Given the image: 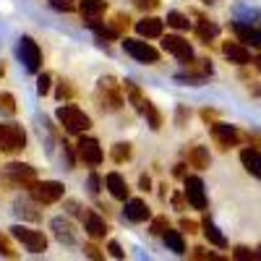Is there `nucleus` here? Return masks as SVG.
I'll list each match as a JSON object with an SVG mask.
<instances>
[{
    "mask_svg": "<svg viewBox=\"0 0 261 261\" xmlns=\"http://www.w3.org/2000/svg\"><path fill=\"white\" fill-rule=\"evenodd\" d=\"M58 120H60V125L65 128V134H71V136H81V134H86V130L92 128V118L86 115L84 110H79L76 105H63V107H58Z\"/></svg>",
    "mask_w": 261,
    "mask_h": 261,
    "instance_id": "nucleus-1",
    "label": "nucleus"
},
{
    "mask_svg": "<svg viewBox=\"0 0 261 261\" xmlns=\"http://www.w3.org/2000/svg\"><path fill=\"white\" fill-rule=\"evenodd\" d=\"M94 99H97V105L102 107V110H120L123 107V86L113 76H105L97 86Z\"/></svg>",
    "mask_w": 261,
    "mask_h": 261,
    "instance_id": "nucleus-2",
    "label": "nucleus"
},
{
    "mask_svg": "<svg viewBox=\"0 0 261 261\" xmlns=\"http://www.w3.org/2000/svg\"><path fill=\"white\" fill-rule=\"evenodd\" d=\"M27 149V130L16 123L0 125V151L3 154H18Z\"/></svg>",
    "mask_w": 261,
    "mask_h": 261,
    "instance_id": "nucleus-3",
    "label": "nucleus"
},
{
    "mask_svg": "<svg viewBox=\"0 0 261 261\" xmlns=\"http://www.w3.org/2000/svg\"><path fill=\"white\" fill-rule=\"evenodd\" d=\"M34 180H37V172H34L32 165L11 162V165L3 167V183H6V186H13V188H29Z\"/></svg>",
    "mask_w": 261,
    "mask_h": 261,
    "instance_id": "nucleus-4",
    "label": "nucleus"
},
{
    "mask_svg": "<svg viewBox=\"0 0 261 261\" xmlns=\"http://www.w3.org/2000/svg\"><path fill=\"white\" fill-rule=\"evenodd\" d=\"M11 235L32 253H45L47 251V238H45L42 230H32L27 225H16V227H11Z\"/></svg>",
    "mask_w": 261,
    "mask_h": 261,
    "instance_id": "nucleus-5",
    "label": "nucleus"
},
{
    "mask_svg": "<svg viewBox=\"0 0 261 261\" xmlns=\"http://www.w3.org/2000/svg\"><path fill=\"white\" fill-rule=\"evenodd\" d=\"M27 191L32 193V199L37 204H55V201L63 199V193H65L63 183H58V180H34Z\"/></svg>",
    "mask_w": 261,
    "mask_h": 261,
    "instance_id": "nucleus-6",
    "label": "nucleus"
},
{
    "mask_svg": "<svg viewBox=\"0 0 261 261\" xmlns=\"http://www.w3.org/2000/svg\"><path fill=\"white\" fill-rule=\"evenodd\" d=\"M76 154H79V160L84 165H89V167H99L102 160H105V151H102L99 141L92 139V136H84V134H81V139L76 144Z\"/></svg>",
    "mask_w": 261,
    "mask_h": 261,
    "instance_id": "nucleus-7",
    "label": "nucleus"
},
{
    "mask_svg": "<svg viewBox=\"0 0 261 261\" xmlns=\"http://www.w3.org/2000/svg\"><path fill=\"white\" fill-rule=\"evenodd\" d=\"M18 55H21V63H24V68L29 73H39L42 71V50H39V45L32 37H21Z\"/></svg>",
    "mask_w": 261,
    "mask_h": 261,
    "instance_id": "nucleus-8",
    "label": "nucleus"
},
{
    "mask_svg": "<svg viewBox=\"0 0 261 261\" xmlns=\"http://www.w3.org/2000/svg\"><path fill=\"white\" fill-rule=\"evenodd\" d=\"M123 50L134 58V60H139V63H157V60H160V53L151 47L149 42H144V39L123 37Z\"/></svg>",
    "mask_w": 261,
    "mask_h": 261,
    "instance_id": "nucleus-9",
    "label": "nucleus"
},
{
    "mask_svg": "<svg viewBox=\"0 0 261 261\" xmlns=\"http://www.w3.org/2000/svg\"><path fill=\"white\" fill-rule=\"evenodd\" d=\"M186 183V201L193 206V209H199L204 212L206 209V191H204V180L199 175H186L183 178Z\"/></svg>",
    "mask_w": 261,
    "mask_h": 261,
    "instance_id": "nucleus-10",
    "label": "nucleus"
},
{
    "mask_svg": "<svg viewBox=\"0 0 261 261\" xmlns=\"http://www.w3.org/2000/svg\"><path fill=\"white\" fill-rule=\"evenodd\" d=\"M212 139L222 149H232L241 144V130L235 125H227V123H212Z\"/></svg>",
    "mask_w": 261,
    "mask_h": 261,
    "instance_id": "nucleus-11",
    "label": "nucleus"
},
{
    "mask_svg": "<svg viewBox=\"0 0 261 261\" xmlns=\"http://www.w3.org/2000/svg\"><path fill=\"white\" fill-rule=\"evenodd\" d=\"M162 47H165L170 55H175L180 63H188V60L193 58V47H191V42H188V39H183V37H178V34H167V37L162 39Z\"/></svg>",
    "mask_w": 261,
    "mask_h": 261,
    "instance_id": "nucleus-12",
    "label": "nucleus"
},
{
    "mask_svg": "<svg viewBox=\"0 0 261 261\" xmlns=\"http://www.w3.org/2000/svg\"><path fill=\"white\" fill-rule=\"evenodd\" d=\"M125 220L136 222V225L151 220V212H149L146 201H141V199H125Z\"/></svg>",
    "mask_w": 261,
    "mask_h": 261,
    "instance_id": "nucleus-13",
    "label": "nucleus"
},
{
    "mask_svg": "<svg viewBox=\"0 0 261 261\" xmlns=\"http://www.w3.org/2000/svg\"><path fill=\"white\" fill-rule=\"evenodd\" d=\"M105 186H107V191H110L113 199H118V201H125L130 196V188H128V183H125V178L120 175V172H107Z\"/></svg>",
    "mask_w": 261,
    "mask_h": 261,
    "instance_id": "nucleus-14",
    "label": "nucleus"
},
{
    "mask_svg": "<svg viewBox=\"0 0 261 261\" xmlns=\"http://www.w3.org/2000/svg\"><path fill=\"white\" fill-rule=\"evenodd\" d=\"M232 32L238 37V42H243V45H251V47H261V32L253 29L251 24H243V21H235L232 24Z\"/></svg>",
    "mask_w": 261,
    "mask_h": 261,
    "instance_id": "nucleus-15",
    "label": "nucleus"
},
{
    "mask_svg": "<svg viewBox=\"0 0 261 261\" xmlns=\"http://www.w3.org/2000/svg\"><path fill=\"white\" fill-rule=\"evenodd\" d=\"M222 53H225V58H227L230 63H235V65H248V63H251V53H248V47L243 45V42H225Z\"/></svg>",
    "mask_w": 261,
    "mask_h": 261,
    "instance_id": "nucleus-16",
    "label": "nucleus"
},
{
    "mask_svg": "<svg viewBox=\"0 0 261 261\" xmlns=\"http://www.w3.org/2000/svg\"><path fill=\"white\" fill-rule=\"evenodd\" d=\"M84 230L89 238H94V241H99V238L107 235V222L102 220L99 214L94 212H84Z\"/></svg>",
    "mask_w": 261,
    "mask_h": 261,
    "instance_id": "nucleus-17",
    "label": "nucleus"
},
{
    "mask_svg": "<svg viewBox=\"0 0 261 261\" xmlns=\"http://www.w3.org/2000/svg\"><path fill=\"white\" fill-rule=\"evenodd\" d=\"M162 27H165V21L162 18H154V16H144L141 21H136V32L146 39H157L162 37Z\"/></svg>",
    "mask_w": 261,
    "mask_h": 261,
    "instance_id": "nucleus-18",
    "label": "nucleus"
},
{
    "mask_svg": "<svg viewBox=\"0 0 261 261\" xmlns=\"http://www.w3.org/2000/svg\"><path fill=\"white\" fill-rule=\"evenodd\" d=\"M105 11H107L105 0H81V3H79V13L84 16V21H94V18H99Z\"/></svg>",
    "mask_w": 261,
    "mask_h": 261,
    "instance_id": "nucleus-19",
    "label": "nucleus"
},
{
    "mask_svg": "<svg viewBox=\"0 0 261 261\" xmlns=\"http://www.w3.org/2000/svg\"><path fill=\"white\" fill-rule=\"evenodd\" d=\"M241 162H243V167L251 172L253 178H261V151L258 149H243L241 151Z\"/></svg>",
    "mask_w": 261,
    "mask_h": 261,
    "instance_id": "nucleus-20",
    "label": "nucleus"
},
{
    "mask_svg": "<svg viewBox=\"0 0 261 261\" xmlns=\"http://www.w3.org/2000/svg\"><path fill=\"white\" fill-rule=\"evenodd\" d=\"M50 227H53V232H55V238L60 243H73L76 241V232H73L71 222L63 220V217H55V220L50 222Z\"/></svg>",
    "mask_w": 261,
    "mask_h": 261,
    "instance_id": "nucleus-21",
    "label": "nucleus"
},
{
    "mask_svg": "<svg viewBox=\"0 0 261 261\" xmlns=\"http://www.w3.org/2000/svg\"><path fill=\"white\" fill-rule=\"evenodd\" d=\"M201 227H204V235H206V241L212 243V246H217V248H227V238L220 232V227H217L209 217H204L201 220Z\"/></svg>",
    "mask_w": 261,
    "mask_h": 261,
    "instance_id": "nucleus-22",
    "label": "nucleus"
},
{
    "mask_svg": "<svg viewBox=\"0 0 261 261\" xmlns=\"http://www.w3.org/2000/svg\"><path fill=\"white\" fill-rule=\"evenodd\" d=\"M209 162H212V157H209V149H206V146H191V149H188V165H191V167L206 170Z\"/></svg>",
    "mask_w": 261,
    "mask_h": 261,
    "instance_id": "nucleus-23",
    "label": "nucleus"
},
{
    "mask_svg": "<svg viewBox=\"0 0 261 261\" xmlns=\"http://www.w3.org/2000/svg\"><path fill=\"white\" fill-rule=\"evenodd\" d=\"M162 238H165V246H167L172 253H178V256L186 253V241H183V232H180V230H170V227H167Z\"/></svg>",
    "mask_w": 261,
    "mask_h": 261,
    "instance_id": "nucleus-24",
    "label": "nucleus"
},
{
    "mask_svg": "<svg viewBox=\"0 0 261 261\" xmlns=\"http://www.w3.org/2000/svg\"><path fill=\"white\" fill-rule=\"evenodd\" d=\"M217 34H220V27L214 24V21H206V18H201L199 24H196V37H199L204 45H209L212 39H217Z\"/></svg>",
    "mask_w": 261,
    "mask_h": 261,
    "instance_id": "nucleus-25",
    "label": "nucleus"
},
{
    "mask_svg": "<svg viewBox=\"0 0 261 261\" xmlns=\"http://www.w3.org/2000/svg\"><path fill=\"white\" fill-rule=\"evenodd\" d=\"M110 157H113V162H115V165H125L130 157H134V146H130L128 141H120V144H115V146H113Z\"/></svg>",
    "mask_w": 261,
    "mask_h": 261,
    "instance_id": "nucleus-26",
    "label": "nucleus"
},
{
    "mask_svg": "<svg viewBox=\"0 0 261 261\" xmlns=\"http://www.w3.org/2000/svg\"><path fill=\"white\" fill-rule=\"evenodd\" d=\"M89 24V29L99 37V39H118V34H115V29L110 27V24H99V18H94V21H86Z\"/></svg>",
    "mask_w": 261,
    "mask_h": 261,
    "instance_id": "nucleus-27",
    "label": "nucleus"
},
{
    "mask_svg": "<svg viewBox=\"0 0 261 261\" xmlns=\"http://www.w3.org/2000/svg\"><path fill=\"white\" fill-rule=\"evenodd\" d=\"M165 21H167V27L178 29V32H186V29H191V21H188V16H183L180 11H170Z\"/></svg>",
    "mask_w": 261,
    "mask_h": 261,
    "instance_id": "nucleus-28",
    "label": "nucleus"
},
{
    "mask_svg": "<svg viewBox=\"0 0 261 261\" xmlns=\"http://www.w3.org/2000/svg\"><path fill=\"white\" fill-rule=\"evenodd\" d=\"M110 27L115 29V34H118V37H123V34H125V29L130 27V18H128L125 13H115V18L110 21Z\"/></svg>",
    "mask_w": 261,
    "mask_h": 261,
    "instance_id": "nucleus-29",
    "label": "nucleus"
},
{
    "mask_svg": "<svg viewBox=\"0 0 261 261\" xmlns=\"http://www.w3.org/2000/svg\"><path fill=\"white\" fill-rule=\"evenodd\" d=\"M170 227V222H167V217H154L151 220V227H149V232L151 235H165V230Z\"/></svg>",
    "mask_w": 261,
    "mask_h": 261,
    "instance_id": "nucleus-30",
    "label": "nucleus"
},
{
    "mask_svg": "<svg viewBox=\"0 0 261 261\" xmlns=\"http://www.w3.org/2000/svg\"><path fill=\"white\" fill-rule=\"evenodd\" d=\"M0 110H3L6 115H13V113H16V99H13V94H0Z\"/></svg>",
    "mask_w": 261,
    "mask_h": 261,
    "instance_id": "nucleus-31",
    "label": "nucleus"
},
{
    "mask_svg": "<svg viewBox=\"0 0 261 261\" xmlns=\"http://www.w3.org/2000/svg\"><path fill=\"white\" fill-rule=\"evenodd\" d=\"M50 84H53V76L50 73H39V79H37V92L45 97V94H50Z\"/></svg>",
    "mask_w": 261,
    "mask_h": 261,
    "instance_id": "nucleus-32",
    "label": "nucleus"
},
{
    "mask_svg": "<svg viewBox=\"0 0 261 261\" xmlns=\"http://www.w3.org/2000/svg\"><path fill=\"white\" fill-rule=\"evenodd\" d=\"M76 94V89L71 86V81H60L58 84V99H71Z\"/></svg>",
    "mask_w": 261,
    "mask_h": 261,
    "instance_id": "nucleus-33",
    "label": "nucleus"
},
{
    "mask_svg": "<svg viewBox=\"0 0 261 261\" xmlns=\"http://www.w3.org/2000/svg\"><path fill=\"white\" fill-rule=\"evenodd\" d=\"M0 253L8 256V258H13V256H16V251H13V246L8 243V238H6V235H0Z\"/></svg>",
    "mask_w": 261,
    "mask_h": 261,
    "instance_id": "nucleus-34",
    "label": "nucleus"
},
{
    "mask_svg": "<svg viewBox=\"0 0 261 261\" xmlns=\"http://www.w3.org/2000/svg\"><path fill=\"white\" fill-rule=\"evenodd\" d=\"M107 251H110V256H113V258H125V251L120 248V243H118V241H110V243H107Z\"/></svg>",
    "mask_w": 261,
    "mask_h": 261,
    "instance_id": "nucleus-35",
    "label": "nucleus"
},
{
    "mask_svg": "<svg viewBox=\"0 0 261 261\" xmlns=\"http://www.w3.org/2000/svg\"><path fill=\"white\" fill-rule=\"evenodd\" d=\"M47 3L58 11H65V13H71L73 11V3H68V0H47Z\"/></svg>",
    "mask_w": 261,
    "mask_h": 261,
    "instance_id": "nucleus-36",
    "label": "nucleus"
},
{
    "mask_svg": "<svg viewBox=\"0 0 261 261\" xmlns=\"http://www.w3.org/2000/svg\"><path fill=\"white\" fill-rule=\"evenodd\" d=\"M84 253L89 256V258H105V253H102L94 243H86V246H84Z\"/></svg>",
    "mask_w": 261,
    "mask_h": 261,
    "instance_id": "nucleus-37",
    "label": "nucleus"
},
{
    "mask_svg": "<svg viewBox=\"0 0 261 261\" xmlns=\"http://www.w3.org/2000/svg\"><path fill=\"white\" fill-rule=\"evenodd\" d=\"M232 258H253V251L246 246H238V248H232Z\"/></svg>",
    "mask_w": 261,
    "mask_h": 261,
    "instance_id": "nucleus-38",
    "label": "nucleus"
},
{
    "mask_svg": "<svg viewBox=\"0 0 261 261\" xmlns=\"http://www.w3.org/2000/svg\"><path fill=\"white\" fill-rule=\"evenodd\" d=\"M136 3V8H141V11H154L157 6H160V0H134Z\"/></svg>",
    "mask_w": 261,
    "mask_h": 261,
    "instance_id": "nucleus-39",
    "label": "nucleus"
},
{
    "mask_svg": "<svg viewBox=\"0 0 261 261\" xmlns=\"http://www.w3.org/2000/svg\"><path fill=\"white\" fill-rule=\"evenodd\" d=\"M180 230L188 232V235H193V232H199V225H196L193 220H186V217H183V220H180Z\"/></svg>",
    "mask_w": 261,
    "mask_h": 261,
    "instance_id": "nucleus-40",
    "label": "nucleus"
},
{
    "mask_svg": "<svg viewBox=\"0 0 261 261\" xmlns=\"http://www.w3.org/2000/svg\"><path fill=\"white\" fill-rule=\"evenodd\" d=\"M89 191H92V193H99V191H102V180H99L97 172H92V175H89Z\"/></svg>",
    "mask_w": 261,
    "mask_h": 261,
    "instance_id": "nucleus-41",
    "label": "nucleus"
},
{
    "mask_svg": "<svg viewBox=\"0 0 261 261\" xmlns=\"http://www.w3.org/2000/svg\"><path fill=\"white\" fill-rule=\"evenodd\" d=\"M191 258H220V256L209 253L206 248H193V251H191Z\"/></svg>",
    "mask_w": 261,
    "mask_h": 261,
    "instance_id": "nucleus-42",
    "label": "nucleus"
},
{
    "mask_svg": "<svg viewBox=\"0 0 261 261\" xmlns=\"http://www.w3.org/2000/svg\"><path fill=\"white\" fill-rule=\"evenodd\" d=\"M139 186H141V191H151V178H149V175H141Z\"/></svg>",
    "mask_w": 261,
    "mask_h": 261,
    "instance_id": "nucleus-43",
    "label": "nucleus"
},
{
    "mask_svg": "<svg viewBox=\"0 0 261 261\" xmlns=\"http://www.w3.org/2000/svg\"><path fill=\"white\" fill-rule=\"evenodd\" d=\"M248 144H253V149H258L261 146V136L258 134H248Z\"/></svg>",
    "mask_w": 261,
    "mask_h": 261,
    "instance_id": "nucleus-44",
    "label": "nucleus"
},
{
    "mask_svg": "<svg viewBox=\"0 0 261 261\" xmlns=\"http://www.w3.org/2000/svg\"><path fill=\"white\" fill-rule=\"evenodd\" d=\"M248 89L253 92V97H261V86H258V81H248Z\"/></svg>",
    "mask_w": 261,
    "mask_h": 261,
    "instance_id": "nucleus-45",
    "label": "nucleus"
},
{
    "mask_svg": "<svg viewBox=\"0 0 261 261\" xmlns=\"http://www.w3.org/2000/svg\"><path fill=\"white\" fill-rule=\"evenodd\" d=\"M186 118H188V110H186V107H178V125H183Z\"/></svg>",
    "mask_w": 261,
    "mask_h": 261,
    "instance_id": "nucleus-46",
    "label": "nucleus"
},
{
    "mask_svg": "<svg viewBox=\"0 0 261 261\" xmlns=\"http://www.w3.org/2000/svg\"><path fill=\"white\" fill-rule=\"evenodd\" d=\"M201 118H204L206 123H212V120L217 118V113H214V110H201Z\"/></svg>",
    "mask_w": 261,
    "mask_h": 261,
    "instance_id": "nucleus-47",
    "label": "nucleus"
},
{
    "mask_svg": "<svg viewBox=\"0 0 261 261\" xmlns=\"http://www.w3.org/2000/svg\"><path fill=\"white\" fill-rule=\"evenodd\" d=\"M172 172H175V178H186V165H175Z\"/></svg>",
    "mask_w": 261,
    "mask_h": 261,
    "instance_id": "nucleus-48",
    "label": "nucleus"
},
{
    "mask_svg": "<svg viewBox=\"0 0 261 261\" xmlns=\"http://www.w3.org/2000/svg\"><path fill=\"white\" fill-rule=\"evenodd\" d=\"M172 204H175L178 209H183V206H186V201H183V196H172Z\"/></svg>",
    "mask_w": 261,
    "mask_h": 261,
    "instance_id": "nucleus-49",
    "label": "nucleus"
},
{
    "mask_svg": "<svg viewBox=\"0 0 261 261\" xmlns=\"http://www.w3.org/2000/svg\"><path fill=\"white\" fill-rule=\"evenodd\" d=\"M251 63H253V68H256V71H258V73H261V55H256V58H253V60H251Z\"/></svg>",
    "mask_w": 261,
    "mask_h": 261,
    "instance_id": "nucleus-50",
    "label": "nucleus"
},
{
    "mask_svg": "<svg viewBox=\"0 0 261 261\" xmlns=\"http://www.w3.org/2000/svg\"><path fill=\"white\" fill-rule=\"evenodd\" d=\"M253 258H261V246H258V248L253 251Z\"/></svg>",
    "mask_w": 261,
    "mask_h": 261,
    "instance_id": "nucleus-51",
    "label": "nucleus"
},
{
    "mask_svg": "<svg viewBox=\"0 0 261 261\" xmlns=\"http://www.w3.org/2000/svg\"><path fill=\"white\" fill-rule=\"evenodd\" d=\"M206 3H212V0H206Z\"/></svg>",
    "mask_w": 261,
    "mask_h": 261,
    "instance_id": "nucleus-52",
    "label": "nucleus"
}]
</instances>
